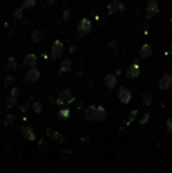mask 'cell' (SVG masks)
<instances>
[{"label":"cell","instance_id":"6da1fadb","mask_svg":"<svg viewBox=\"0 0 172 173\" xmlns=\"http://www.w3.org/2000/svg\"><path fill=\"white\" fill-rule=\"evenodd\" d=\"M92 31V23L88 18H82L78 23L77 27V33H78V37H84L87 36Z\"/></svg>","mask_w":172,"mask_h":173},{"label":"cell","instance_id":"7a4b0ae2","mask_svg":"<svg viewBox=\"0 0 172 173\" xmlns=\"http://www.w3.org/2000/svg\"><path fill=\"white\" fill-rule=\"evenodd\" d=\"M159 12V4L157 0H148L146 8V18L151 19Z\"/></svg>","mask_w":172,"mask_h":173},{"label":"cell","instance_id":"3957f363","mask_svg":"<svg viewBox=\"0 0 172 173\" xmlns=\"http://www.w3.org/2000/svg\"><path fill=\"white\" fill-rule=\"evenodd\" d=\"M64 50V46L63 43L59 40H56L54 42L53 46H52V50H51V58L52 60H56L61 57L62 52Z\"/></svg>","mask_w":172,"mask_h":173},{"label":"cell","instance_id":"277c9868","mask_svg":"<svg viewBox=\"0 0 172 173\" xmlns=\"http://www.w3.org/2000/svg\"><path fill=\"white\" fill-rule=\"evenodd\" d=\"M73 100H74V98H72L71 90L67 88L64 90L63 92L60 93L59 97L57 98V103L59 105H63V104H65L66 102H72Z\"/></svg>","mask_w":172,"mask_h":173},{"label":"cell","instance_id":"5b68a950","mask_svg":"<svg viewBox=\"0 0 172 173\" xmlns=\"http://www.w3.org/2000/svg\"><path fill=\"white\" fill-rule=\"evenodd\" d=\"M171 86H172V74H170V73H165L161 77L160 81H159V88L162 90H166L171 88Z\"/></svg>","mask_w":172,"mask_h":173},{"label":"cell","instance_id":"8992f818","mask_svg":"<svg viewBox=\"0 0 172 173\" xmlns=\"http://www.w3.org/2000/svg\"><path fill=\"white\" fill-rule=\"evenodd\" d=\"M119 100L122 101L124 104H128L130 102L131 98H132V93H131V90H129L124 87H120L119 89Z\"/></svg>","mask_w":172,"mask_h":173},{"label":"cell","instance_id":"52a82bcc","mask_svg":"<svg viewBox=\"0 0 172 173\" xmlns=\"http://www.w3.org/2000/svg\"><path fill=\"white\" fill-rule=\"evenodd\" d=\"M40 77H41L40 71L34 67H32L27 72V74H25V80L28 81V82H36V81H38V79H40Z\"/></svg>","mask_w":172,"mask_h":173},{"label":"cell","instance_id":"ba28073f","mask_svg":"<svg viewBox=\"0 0 172 173\" xmlns=\"http://www.w3.org/2000/svg\"><path fill=\"white\" fill-rule=\"evenodd\" d=\"M20 132H21V135H23L27 140L31 141V142L36 140V134H34L33 130L31 127L23 126L20 128Z\"/></svg>","mask_w":172,"mask_h":173},{"label":"cell","instance_id":"9c48e42d","mask_svg":"<svg viewBox=\"0 0 172 173\" xmlns=\"http://www.w3.org/2000/svg\"><path fill=\"white\" fill-rule=\"evenodd\" d=\"M107 118V114H106V110L103 107L102 105H99L98 107H96V110H95V114H94V118L93 120L95 122H103Z\"/></svg>","mask_w":172,"mask_h":173},{"label":"cell","instance_id":"30bf717a","mask_svg":"<svg viewBox=\"0 0 172 173\" xmlns=\"http://www.w3.org/2000/svg\"><path fill=\"white\" fill-rule=\"evenodd\" d=\"M139 75H140V66L138 63H134L133 65H131L126 73L127 78H136Z\"/></svg>","mask_w":172,"mask_h":173},{"label":"cell","instance_id":"8fae6325","mask_svg":"<svg viewBox=\"0 0 172 173\" xmlns=\"http://www.w3.org/2000/svg\"><path fill=\"white\" fill-rule=\"evenodd\" d=\"M37 63H38V59L34 54H28L23 60V66L25 67H31V68L36 67Z\"/></svg>","mask_w":172,"mask_h":173},{"label":"cell","instance_id":"7c38bea8","mask_svg":"<svg viewBox=\"0 0 172 173\" xmlns=\"http://www.w3.org/2000/svg\"><path fill=\"white\" fill-rule=\"evenodd\" d=\"M117 82H118V78H117V76L114 74L106 75L104 78V84L109 89H114L115 84H117Z\"/></svg>","mask_w":172,"mask_h":173},{"label":"cell","instance_id":"4fadbf2b","mask_svg":"<svg viewBox=\"0 0 172 173\" xmlns=\"http://www.w3.org/2000/svg\"><path fill=\"white\" fill-rule=\"evenodd\" d=\"M72 61L70 59H65L64 61L62 62L61 64V67H60V71L59 73L60 74H64V73H68V72H70L72 70Z\"/></svg>","mask_w":172,"mask_h":173},{"label":"cell","instance_id":"5bb4252c","mask_svg":"<svg viewBox=\"0 0 172 173\" xmlns=\"http://www.w3.org/2000/svg\"><path fill=\"white\" fill-rule=\"evenodd\" d=\"M95 110H96V106L94 104L89 105L87 109H85L84 112V119L86 120H93L94 118V114H95Z\"/></svg>","mask_w":172,"mask_h":173},{"label":"cell","instance_id":"9a60e30c","mask_svg":"<svg viewBox=\"0 0 172 173\" xmlns=\"http://www.w3.org/2000/svg\"><path fill=\"white\" fill-rule=\"evenodd\" d=\"M152 55V48L148 44H144L141 48L140 51V57L141 58H148Z\"/></svg>","mask_w":172,"mask_h":173},{"label":"cell","instance_id":"2e32d148","mask_svg":"<svg viewBox=\"0 0 172 173\" xmlns=\"http://www.w3.org/2000/svg\"><path fill=\"white\" fill-rule=\"evenodd\" d=\"M119 0H110V2L107 5V13L109 15L114 14L115 12L119 11Z\"/></svg>","mask_w":172,"mask_h":173},{"label":"cell","instance_id":"e0dca14e","mask_svg":"<svg viewBox=\"0 0 172 173\" xmlns=\"http://www.w3.org/2000/svg\"><path fill=\"white\" fill-rule=\"evenodd\" d=\"M44 38H45V33L41 29H37L32 34V40L34 43H40L41 41L44 40Z\"/></svg>","mask_w":172,"mask_h":173},{"label":"cell","instance_id":"ac0fdd59","mask_svg":"<svg viewBox=\"0 0 172 173\" xmlns=\"http://www.w3.org/2000/svg\"><path fill=\"white\" fill-rule=\"evenodd\" d=\"M50 137L52 138V140L55 141L56 143H58V144H63L64 141H65V138H64L59 132H53Z\"/></svg>","mask_w":172,"mask_h":173},{"label":"cell","instance_id":"d6986e66","mask_svg":"<svg viewBox=\"0 0 172 173\" xmlns=\"http://www.w3.org/2000/svg\"><path fill=\"white\" fill-rule=\"evenodd\" d=\"M142 101L145 105H150L153 102V96L150 92H144L142 95Z\"/></svg>","mask_w":172,"mask_h":173},{"label":"cell","instance_id":"ffe728a7","mask_svg":"<svg viewBox=\"0 0 172 173\" xmlns=\"http://www.w3.org/2000/svg\"><path fill=\"white\" fill-rule=\"evenodd\" d=\"M70 109H61L59 111V114H58V115H59V119H61V120H67V119H69V116H70Z\"/></svg>","mask_w":172,"mask_h":173},{"label":"cell","instance_id":"44dd1931","mask_svg":"<svg viewBox=\"0 0 172 173\" xmlns=\"http://www.w3.org/2000/svg\"><path fill=\"white\" fill-rule=\"evenodd\" d=\"M7 69H11V70H15L17 68V63L15 61V59L13 57H9L7 61V65H6Z\"/></svg>","mask_w":172,"mask_h":173},{"label":"cell","instance_id":"7402d4cb","mask_svg":"<svg viewBox=\"0 0 172 173\" xmlns=\"http://www.w3.org/2000/svg\"><path fill=\"white\" fill-rule=\"evenodd\" d=\"M34 4H36V0H23V3H21V8L28 9V8L34 6Z\"/></svg>","mask_w":172,"mask_h":173},{"label":"cell","instance_id":"603a6c76","mask_svg":"<svg viewBox=\"0 0 172 173\" xmlns=\"http://www.w3.org/2000/svg\"><path fill=\"white\" fill-rule=\"evenodd\" d=\"M14 122H15V119H14V116L12 114H7L5 116V119H4V125H6V126H8V125L13 126Z\"/></svg>","mask_w":172,"mask_h":173},{"label":"cell","instance_id":"cb8c5ba5","mask_svg":"<svg viewBox=\"0 0 172 173\" xmlns=\"http://www.w3.org/2000/svg\"><path fill=\"white\" fill-rule=\"evenodd\" d=\"M16 100H17V96L10 95L9 98L7 99V107L8 109H12V107L16 104Z\"/></svg>","mask_w":172,"mask_h":173},{"label":"cell","instance_id":"d4e9b609","mask_svg":"<svg viewBox=\"0 0 172 173\" xmlns=\"http://www.w3.org/2000/svg\"><path fill=\"white\" fill-rule=\"evenodd\" d=\"M33 109L34 110V112L36 114H41V112L43 111V104L42 102L40 101H36L33 103Z\"/></svg>","mask_w":172,"mask_h":173},{"label":"cell","instance_id":"484cf974","mask_svg":"<svg viewBox=\"0 0 172 173\" xmlns=\"http://www.w3.org/2000/svg\"><path fill=\"white\" fill-rule=\"evenodd\" d=\"M137 114H138V110H137V109H135V110H132V111L130 112V114H129L128 122H127V125H126V126H130V124L134 122L135 119H136V115H137Z\"/></svg>","mask_w":172,"mask_h":173},{"label":"cell","instance_id":"4316f807","mask_svg":"<svg viewBox=\"0 0 172 173\" xmlns=\"http://www.w3.org/2000/svg\"><path fill=\"white\" fill-rule=\"evenodd\" d=\"M14 82H15V78H14V76H12V75H8L6 78H5V81H4V84H5L6 87H8V86H10L12 84H14Z\"/></svg>","mask_w":172,"mask_h":173},{"label":"cell","instance_id":"83f0119b","mask_svg":"<svg viewBox=\"0 0 172 173\" xmlns=\"http://www.w3.org/2000/svg\"><path fill=\"white\" fill-rule=\"evenodd\" d=\"M13 16L16 19H20L23 17V8H16V9L13 11Z\"/></svg>","mask_w":172,"mask_h":173},{"label":"cell","instance_id":"f1b7e54d","mask_svg":"<svg viewBox=\"0 0 172 173\" xmlns=\"http://www.w3.org/2000/svg\"><path fill=\"white\" fill-rule=\"evenodd\" d=\"M149 120H150V114L149 112H146V114L143 115V118H142L140 120V125L141 126H144V125H146L149 122Z\"/></svg>","mask_w":172,"mask_h":173},{"label":"cell","instance_id":"f546056e","mask_svg":"<svg viewBox=\"0 0 172 173\" xmlns=\"http://www.w3.org/2000/svg\"><path fill=\"white\" fill-rule=\"evenodd\" d=\"M167 133L169 135H172V118L167 120Z\"/></svg>","mask_w":172,"mask_h":173},{"label":"cell","instance_id":"4dcf8cb0","mask_svg":"<svg viewBox=\"0 0 172 173\" xmlns=\"http://www.w3.org/2000/svg\"><path fill=\"white\" fill-rule=\"evenodd\" d=\"M20 94V89L18 87H14L11 89V92H10V95H13V96H18Z\"/></svg>","mask_w":172,"mask_h":173},{"label":"cell","instance_id":"1f68e13d","mask_svg":"<svg viewBox=\"0 0 172 173\" xmlns=\"http://www.w3.org/2000/svg\"><path fill=\"white\" fill-rule=\"evenodd\" d=\"M70 16H71V12L69 11V10H64L63 12V19L64 20H68L69 18H70Z\"/></svg>","mask_w":172,"mask_h":173},{"label":"cell","instance_id":"d6a6232c","mask_svg":"<svg viewBox=\"0 0 172 173\" xmlns=\"http://www.w3.org/2000/svg\"><path fill=\"white\" fill-rule=\"evenodd\" d=\"M76 51H77V47L75 45H72V46H70V48H69V53L70 54H74Z\"/></svg>","mask_w":172,"mask_h":173},{"label":"cell","instance_id":"836d02e7","mask_svg":"<svg viewBox=\"0 0 172 173\" xmlns=\"http://www.w3.org/2000/svg\"><path fill=\"white\" fill-rule=\"evenodd\" d=\"M19 109H20V110H21V111L25 112V111L28 110V103H25V104L19 105Z\"/></svg>","mask_w":172,"mask_h":173},{"label":"cell","instance_id":"e575fe53","mask_svg":"<svg viewBox=\"0 0 172 173\" xmlns=\"http://www.w3.org/2000/svg\"><path fill=\"white\" fill-rule=\"evenodd\" d=\"M109 47L110 48V49L115 50V49H117V42H115V41H111V42L109 43Z\"/></svg>","mask_w":172,"mask_h":173},{"label":"cell","instance_id":"d590c367","mask_svg":"<svg viewBox=\"0 0 172 173\" xmlns=\"http://www.w3.org/2000/svg\"><path fill=\"white\" fill-rule=\"evenodd\" d=\"M55 2H56V0H46L47 5H49V6L54 5V3H55Z\"/></svg>","mask_w":172,"mask_h":173},{"label":"cell","instance_id":"8d00e7d4","mask_svg":"<svg viewBox=\"0 0 172 173\" xmlns=\"http://www.w3.org/2000/svg\"><path fill=\"white\" fill-rule=\"evenodd\" d=\"M52 133H53V130H52L51 128H48V129H47V133H46V135H47V136L50 137V136L52 135Z\"/></svg>","mask_w":172,"mask_h":173},{"label":"cell","instance_id":"74e56055","mask_svg":"<svg viewBox=\"0 0 172 173\" xmlns=\"http://www.w3.org/2000/svg\"><path fill=\"white\" fill-rule=\"evenodd\" d=\"M118 9H119V11H122V12H124V6L123 5V4L119 3V7H118Z\"/></svg>","mask_w":172,"mask_h":173}]
</instances>
